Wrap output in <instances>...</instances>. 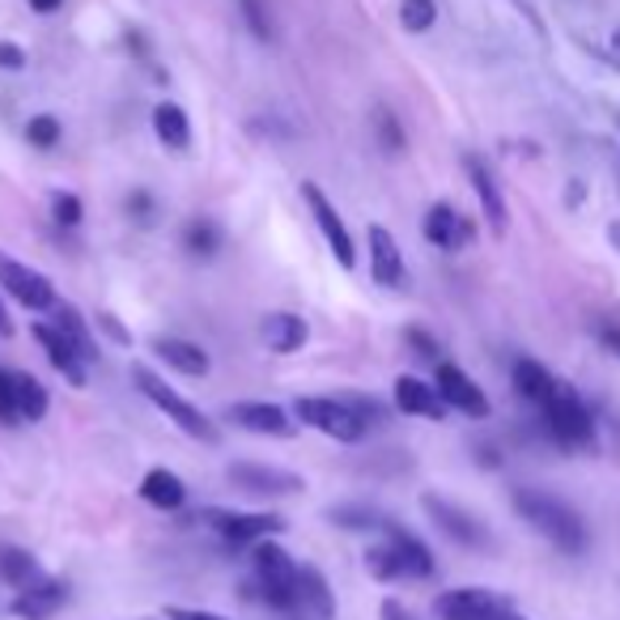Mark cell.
<instances>
[{"instance_id": "obj_47", "label": "cell", "mask_w": 620, "mask_h": 620, "mask_svg": "<svg viewBox=\"0 0 620 620\" xmlns=\"http://www.w3.org/2000/svg\"><path fill=\"white\" fill-rule=\"evenodd\" d=\"M60 4H64V0H30V9H34V13H56Z\"/></svg>"}, {"instance_id": "obj_43", "label": "cell", "mask_w": 620, "mask_h": 620, "mask_svg": "<svg viewBox=\"0 0 620 620\" xmlns=\"http://www.w3.org/2000/svg\"><path fill=\"white\" fill-rule=\"evenodd\" d=\"M599 344L612 353V358H620V323H599Z\"/></svg>"}, {"instance_id": "obj_6", "label": "cell", "mask_w": 620, "mask_h": 620, "mask_svg": "<svg viewBox=\"0 0 620 620\" xmlns=\"http://www.w3.org/2000/svg\"><path fill=\"white\" fill-rule=\"evenodd\" d=\"M196 523H209L213 531H221L230 544H242V549H251V544L272 540V536L286 531V519H281V514H263V510H251V514H242V510H200Z\"/></svg>"}, {"instance_id": "obj_28", "label": "cell", "mask_w": 620, "mask_h": 620, "mask_svg": "<svg viewBox=\"0 0 620 620\" xmlns=\"http://www.w3.org/2000/svg\"><path fill=\"white\" fill-rule=\"evenodd\" d=\"M51 310H56V328L69 336V344L77 349V353H81V358H86V361L102 358V349L94 344V336H90V328H86V319L77 314V307H69V302H56Z\"/></svg>"}, {"instance_id": "obj_10", "label": "cell", "mask_w": 620, "mask_h": 620, "mask_svg": "<svg viewBox=\"0 0 620 620\" xmlns=\"http://www.w3.org/2000/svg\"><path fill=\"white\" fill-rule=\"evenodd\" d=\"M433 387H438V396L447 400V408L472 417V421H484V417L493 412L489 396L480 391V382L472 379V374H463L459 366H451V361H438V366H433Z\"/></svg>"}, {"instance_id": "obj_11", "label": "cell", "mask_w": 620, "mask_h": 620, "mask_svg": "<svg viewBox=\"0 0 620 620\" xmlns=\"http://www.w3.org/2000/svg\"><path fill=\"white\" fill-rule=\"evenodd\" d=\"M421 510L430 514V523L438 527L442 536H451L454 544H463V549H484V544H489L484 523H480L477 514H468L463 506L438 498V493H426V498H421Z\"/></svg>"}, {"instance_id": "obj_23", "label": "cell", "mask_w": 620, "mask_h": 620, "mask_svg": "<svg viewBox=\"0 0 620 620\" xmlns=\"http://www.w3.org/2000/svg\"><path fill=\"white\" fill-rule=\"evenodd\" d=\"M153 353L167 361L170 370L188 374V379H204V374H209V353H204L200 344H191V340H179V336H158V340H153Z\"/></svg>"}, {"instance_id": "obj_50", "label": "cell", "mask_w": 620, "mask_h": 620, "mask_svg": "<svg viewBox=\"0 0 620 620\" xmlns=\"http://www.w3.org/2000/svg\"><path fill=\"white\" fill-rule=\"evenodd\" d=\"M608 242H612V247L620 251V221H612V226H608Z\"/></svg>"}, {"instance_id": "obj_9", "label": "cell", "mask_w": 620, "mask_h": 620, "mask_svg": "<svg viewBox=\"0 0 620 620\" xmlns=\"http://www.w3.org/2000/svg\"><path fill=\"white\" fill-rule=\"evenodd\" d=\"M226 480L242 489V493H256V498H289V493H302L307 480L289 468H272V463H230Z\"/></svg>"}, {"instance_id": "obj_16", "label": "cell", "mask_w": 620, "mask_h": 620, "mask_svg": "<svg viewBox=\"0 0 620 620\" xmlns=\"http://www.w3.org/2000/svg\"><path fill=\"white\" fill-rule=\"evenodd\" d=\"M366 239H370V272H374V281L387 289L404 286L408 281L404 251H400V242L391 239V230H387V226H370Z\"/></svg>"}, {"instance_id": "obj_8", "label": "cell", "mask_w": 620, "mask_h": 620, "mask_svg": "<svg viewBox=\"0 0 620 620\" xmlns=\"http://www.w3.org/2000/svg\"><path fill=\"white\" fill-rule=\"evenodd\" d=\"M0 289H4L13 302H22L26 310L56 307V286H51L48 277H43L39 268H30V263L4 256V251H0Z\"/></svg>"}, {"instance_id": "obj_12", "label": "cell", "mask_w": 620, "mask_h": 620, "mask_svg": "<svg viewBox=\"0 0 620 620\" xmlns=\"http://www.w3.org/2000/svg\"><path fill=\"white\" fill-rule=\"evenodd\" d=\"M421 234H426V242L438 247V251H468L472 239H477V221L463 217L454 204H447V200H438V204H430L426 221H421Z\"/></svg>"}, {"instance_id": "obj_19", "label": "cell", "mask_w": 620, "mask_h": 620, "mask_svg": "<svg viewBox=\"0 0 620 620\" xmlns=\"http://www.w3.org/2000/svg\"><path fill=\"white\" fill-rule=\"evenodd\" d=\"M387 531V549L396 552V561H400V573L404 578H430L433 573V552L426 549V540H417L412 531H404L400 523H382Z\"/></svg>"}, {"instance_id": "obj_13", "label": "cell", "mask_w": 620, "mask_h": 620, "mask_svg": "<svg viewBox=\"0 0 620 620\" xmlns=\"http://www.w3.org/2000/svg\"><path fill=\"white\" fill-rule=\"evenodd\" d=\"M510 599L493 596L484 587H454L433 599V617L438 620H493Z\"/></svg>"}, {"instance_id": "obj_14", "label": "cell", "mask_w": 620, "mask_h": 620, "mask_svg": "<svg viewBox=\"0 0 620 620\" xmlns=\"http://www.w3.org/2000/svg\"><path fill=\"white\" fill-rule=\"evenodd\" d=\"M226 417L247 433H263V438H289L298 417L286 412L281 404H268V400H239V404L226 408Z\"/></svg>"}, {"instance_id": "obj_7", "label": "cell", "mask_w": 620, "mask_h": 620, "mask_svg": "<svg viewBox=\"0 0 620 620\" xmlns=\"http://www.w3.org/2000/svg\"><path fill=\"white\" fill-rule=\"evenodd\" d=\"M302 200L310 204V217H314V226H319V234L328 242V251L336 256L340 268H353L358 263V247H353V234H349V226H344V217L336 213V204L323 196L319 183H302Z\"/></svg>"}, {"instance_id": "obj_32", "label": "cell", "mask_w": 620, "mask_h": 620, "mask_svg": "<svg viewBox=\"0 0 620 620\" xmlns=\"http://www.w3.org/2000/svg\"><path fill=\"white\" fill-rule=\"evenodd\" d=\"M433 22H438V4L433 0H404L400 4V26L408 34H426V30H433Z\"/></svg>"}, {"instance_id": "obj_38", "label": "cell", "mask_w": 620, "mask_h": 620, "mask_svg": "<svg viewBox=\"0 0 620 620\" xmlns=\"http://www.w3.org/2000/svg\"><path fill=\"white\" fill-rule=\"evenodd\" d=\"M0 426H22L18 417V396H13V374L0 370Z\"/></svg>"}, {"instance_id": "obj_3", "label": "cell", "mask_w": 620, "mask_h": 620, "mask_svg": "<svg viewBox=\"0 0 620 620\" xmlns=\"http://www.w3.org/2000/svg\"><path fill=\"white\" fill-rule=\"evenodd\" d=\"M132 382H137V391H141L144 400H149L153 408H162V412H167V421H174V426L188 433V438H196V442H209V447L221 438L213 421L191 404V400H183L174 387H167V379H158L144 361H132Z\"/></svg>"}, {"instance_id": "obj_26", "label": "cell", "mask_w": 620, "mask_h": 620, "mask_svg": "<svg viewBox=\"0 0 620 620\" xmlns=\"http://www.w3.org/2000/svg\"><path fill=\"white\" fill-rule=\"evenodd\" d=\"M153 132L167 149H188L191 144V120L179 102H158L153 107Z\"/></svg>"}, {"instance_id": "obj_51", "label": "cell", "mask_w": 620, "mask_h": 620, "mask_svg": "<svg viewBox=\"0 0 620 620\" xmlns=\"http://www.w3.org/2000/svg\"><path fill=\"white\" fill-rule=\"evenodd\" d=\"M612 51L620 56V30H612Z\"/></svg>"}, {"instance_id": "obj_42", "label": "cell", "mask_w": 620, "mask_h": 620, "mask_svg": "<svg viewBox=\"0 0 620 620\" xmlns=\"http://www.w3.org/2000/svg\"><path fill=\"white\" fill-rule=\"evenodd\" d=\"M0 69H9V72L26 69V51L18 48V43H9V39H0Z\"/></svg>"}, {"instance_id": "obj_18", "label": "cell", "mask_w": 620, "mask_h": 620, "mask_svg": "<svg viewBox=\"0 0 620 620\" xmlns=\"http://www.w3.org/2000/svg\"><path fill=\"white\" fill-rule=\"evenodd\" d=\"M396 408L408 417H421V421H447V400L438 396L433 382H421L417 374H400L396 379Z\"/></svg>"}, {"instance_id": "obj_35", "label": "cell", "mask_w": 620, "mask_h": 620, "mask_svg": "<svg viewBox=\"0 0 620 620\" xmlns=\"http://www.w3.org/2000/svg\"><path fill=\"white\" fill-rule=\"evenodd\" d=\"M26 141L34 144V149H56L60 144V120L56 116H34V120L26 123Z\"/></svg>"}, {"instance_id": "obj_39", "label": "cell", "mask_w": 620, "mask_h": 620, "mask_svg": "<svg viewBox=\"0 0 620 620\" xmlns=\"http://www.w3.org/2000/svg\"><path fill=\"white\" fill-rule=\"evenodd\" d=\"M344 404L353 408L361 421H366V430H370V426H387V408H382L379 400H370V396H349Z\"/></svg>"}, {"instance_id": "obj_46", "label": "cell", "mask_w": 620, "mask_h": 620, "mask_svg": "<svg viewBox=\"0 0 620 620\" xmlns=\"http://www.w3.org/2000/svg\"><path fill=\"white\" fill-rule=\"evenodd\" d=\"M382 620H417L400 599H382Z\"/></svg>"}, {"instance_id": "obj_15", "label": "cell", "mask_w": 620, "mask_h": 620, "mask_svg": "<svg viewBox=\"0 0 620 620\" xmlns=\"http://www.w3.org/2000/svg\"><path fill=\"white\" fill-rule=\"evenodd\" d=\"M463 170H468V179H472V191H477L480 213H484V221H489V230H493L498 239H506L510 209H506V196H501L493 170L484 167V158H477V153H468V158H463Z\"/></svg>"}, {"instance_id": "obj_36", "label": "cell", "mask_w": 620, "mask_h": 620, "mask_svg": "<svg viewBox=\"0 0 620 620\" xmlns=\"http://www.w3.org/2000/svg\"><path fill=\"white\" fill-rule=\"evenodd\" d=\"M374 128H379V141L387 153H400V149H404V128H400V120H396L387 107L374 111Z\"/></svg>"}, {"instance_id": "obj_25", "label": "cell", "mask_w": 620, "mask_h": 620, "mask_svg": "<svg viewBox=\"0 0 620 620\" xmlns=\"http://www.w3.org/2000/svg\"><path fill=\"white\" fill-rule=\"evenodd\" d=\"M510 379H514V391H519V400H527V404H544L552 396V387H557V379H552L549 370L540 366V361L531 358H519L514 361V370H510Z\"/></svg>"}, {"instance_id": "obj_48", "label": "cell", "mask_w": 620, "mask_h": 620, "mask_svg": "<svg viewBox=\"0 0 620 620\" xmlns=\"http://www.w3.org/2000/svg\"><path fill=\"white\" fill-rule=\"evenodd\" d=\"M9 336H13V319H9V310L0 302V340H9Z\"/></svg>"}, {"instance_id": "obj_1", "label": "cell", "mask_w": 620, "mask_h": 620, "mask_svg": "<svg viewBox=\"0 0 620 620\" xmlns=\"http://www.w3.org/2000/svg\"><path fill=\"white\" fill-rule=\"evenodd\" d=\"M514 510L523 514V523H531L549 540L552 549L570 552V557L587 552V523L561 498L540 493V489H514Z\"/></svg>"}, {"instance_id": "obj_29", "label": "cell", "mask_w": 620, "mask_h": 620, "mask_svg": "<svg viewBox=\"0 0 620 620\" xmlns=\"http://www.w3.org/2000/svg\"><path fill=\"white\" fill-rule=\"evenodd\" d=\"M13 396H18V417H22V421L34 426V421L48 417V408H51L48 387L34 379V374H13Z\"/></svg>"}, {"instance_id": "obj_30", "label": "cell", "mask_w": 620, "mask_h": 620, "mask_svg": "<svg viewBox=\"0 0 620 620\" xmlns=\"http://www.w3.org/2000/svg\"><path fill=\"white\" fill-rule=\"evenodd\" d=\"M183 251L196 256V260H213L221 251V226L213 217H191L188 230H183Z\"/></svg>"}, {"instance_id": "obj_52", "label": "cell", "mask_w": 620, "mask_h": 620, "mask_svg": "<svg viewBox=\"0 0 620 620\" xmlns=\"http://www.w3.org/2000/svg\"><path fill=\"white\" fill-rule=\"evenodd\" d=\"M617 128H620V116H617Z\"/></svg>"}, {"instance_id": "obj_20", "label": "cell", "mask_w": 620, "mask_h": 620, "mask_svg": "<svg viewBox=\"0 0 620 620\" xmlns=\"http://www.w3.org/2000/svg\"><path fill=\"white\" fill-rule=\"evenodd\" d=\"M30 332H34V340L43 344V353H48L51 366H56V370H60L72 387H86V358L72 349L69 336L60 332V328H48V323H34Z\"/></svg>"}, {"instance_id": "obj_4", "label": "cell", "mask_w": 620, "mask_h": 620, "mask_svg": "<svg viewBox=\"0 0 620 620\" xmlns=\"http://www.w3.org/2000/svg\"><path fill=\"white\" fill-rule=\"evenodd\" d=\"M251 566L260 578L263 603L281 608V612H298V561L277 540H260V544H251Z\"/></svg>"}, {"instance_id": "obj_45", "label": "cell", "mask_w": 620, "mask_h": 620, "mask_svg": "<svg viewBox=\"0 0 620 620\" xmlns=\"http://www.w3.org/2000/svg\"><path fill=\"white\" fill-rule=\"evenodd\" d=\"M167 620H226L217 612H200V608H167Z\"/></svg>"}, {"instance_id": "obj_41", "label": "cell", "mask_w": 620, "mask_h": 620, "mask_svg": "<svg viewBox=\"0 0 620 620\" xmlns=\"http://www.w3.org/2000/svg\"><path fill=\"white\" fill-rule=\"evenodd\" d=\"M128 213L137 217L141 226H149V221H153V196H149V191H132V196H128Z\"/></svg>"}, {"instance_id": "obj_33", "label": "cell", "mask_w": 620, "mask_h": 620, "mask_svg": "<svg viewBox=\"0 0 620 620\" xmlns=\"http://www.w3.org/2000/svg\"><path fill=\"white\" fill-rule=\"evenodd\" d=\"M366 570L374 573L379 582H404V573H400V561H396V552L387 549V544H374V549L366 552Z\"/></svg>"}, {"instance_id": "obj_31", "label": "cell", "mask_w": 620, "mask_h": 620, "mask_svg": "<svg viewBox=\"0 0 620 620\" xmlns=\"http://www.w3.org/2000/svg\"><path fill=\"white\" fill-rule=\"evenodd\" d=\"M328 519L336 527H344V531H382V519L374 506H361V501H344V506H332L328 510Z\"/></svg>"}, {"instance_id": "obj_44", "label": "cell", "mask_w": 620, "mask_h": 620, "mask_svg": "<svg viewBox=\"0 0 620 620\" xmlns=\"http://www.w3.org/2000/svg\"><path fill=\"white\" fill-rule=\"evenodd\" d=\"M98 328H107V336H111L116 344H132V336H128V332L120 328V319H116V314H107V310L98 314Z\"/></svg>"}, {"instance_id": "obj_27", "label": "cell", "mask_w": 620, "mask_h": 620, "mask_svg": "<svg viewBox=\"0 0 620 620\" xmlns=\"http://www.w3.org/2000/svg\"><path fill=\"white\" fill-rule=\"evenodd\" d=\"M43 578V570H39V561L30 557L26 549H0V582L4 587H13V591H26V587H34Z\"/></svg>"}, {"instance_id": "obj_2", "label": "cell", "mask_w": 620, "mask_h": 620, "mask_svg": "<svg viewBox=\"0 0 620 620\" xmlns=\"http://www.w3.org/2000/svg\"><path fill=\"white\" fill-rule=\"evenodd\" d=\"M540 417H544V430H549L557 447H566V451L596 447V417H591V408L582 404V396L573 391L570 382L557 379L552 396L540 404Z\"/></svg>"}, {"instance_id": "obj_21", "label": "cell", "mask_w": 620, "mask_h": 620, "mask_svg": "<svg viewBox=\"0 0 620 620\" xmlns=\"http://www.w3.org/2000/svg\"><path fill=\"white\" fill-rule=\"evenodd\" d=\"M260 336H263V344H268L272 353H298V349L307 344L310 328H307V319H302V314L272 310V314H263Z\"/></svg>"}, {"instance_id": "obj_37", "label": "cell", "mask_w": 620, "mask_h": 620, "mask_svg": "<svg viewBox=\"0 0 620 620\" xmlns=\"http://www.w3.org/2000/svg\"><path fill=\"white\" fill-rule=\"evenodd\" d=\"M51 217H56L60 226H81L86 209H81V200H77L72 191H56V196H51Z\"/></svg>"}, {"instance_id": "obj_5", "label": "cell", "mask_w": 620, "mask_h": 620, "mask_svg": "<svg viewBox=\"0 0 620 620\" xmlns=\"http://www.w3.org/2000/svg\"><path fill=\"white\" fill-rule=\"evenodd\" d=\"M293 417L310 426V430L328 433L336 442H358L366 433V421H361L353 408L344 400H323V396H298L293 400Z\"/></svg>"}, {"instance_id": "obj_40", "label": "cell", "mask_w": 620, "mask_h": 620, "mask_svg": "<svg viewBox=\"0 0 620 620\" xmlns=\"http://www.w3.org/2000/svg\"><path fill=\"white\" fill-rule=\"evenodd\" d=\"M404 340L412 344V349H417V358H426V361H433V366H438V353H442V349H438V340H433L430 332H421V328H408Z\"/></svg>"}, {"instance_id": "obj_49", "label": "cell", "mask_w": 620, "mask_h": 620, "mask_svg": "<svg viewBox=\"0 0 620 620\" xmlns=\"http://www.w3.org/2000/svg\"><path fill=\"white\" fill-rule=\"evenodd\" d=\"M493 620H527V617H523V612H514V608L506 603V608H501V612H498V617H493Z\"/></svg>"}, {"instance_id": "obj_22", "label": "cell", "mask_w": 620, "mask_h": 620, "mask_svg": "<svg viewBox=\"0 0 620 620\" xmlns=\"http://www.w3.org/2000/svg\"><path fill=\"white\" fill-rule=\"evenodd\" d=\"M298 612H307L314 620L336 617L332 587H328V578L314 570V566H298Z\"/></svg>"}, {"instance_id": "obj_24", "label": "cell", "mask_w": 620, "mask_h": 620, "mask_svg": "<svg viewBox=\"0 0 620 620\" xmlns=\"http://www.w3.org/2000/svg\"><path fill=\"white\" fill-rule=\"evenodd\" d=\"M141 498L149 506H158V510H179L188 501V484H183L179 472H170V468H149L141 480Z\"/></svg>"}, {"instance_id": "obj_17", "label": "cell", "mask_w": 620, "mask_h": 620, "mask_svg": "<svg viewBox=\"0 0 620 620\" xmlns=\"http://www.w3.org/2000/svg\"><path fill=\"white\" fill-rule=\"evenodd\" d=\"M64 603H69V587L56 582V578H39L34 587H26V591L13 596L9 612L18 620H51Z\"/></svg>"}, {"instance_id": "obj_34", "label": "cell", "mask_w": 620, "mask_h": 620, "mask_svg": "<svg viewBox=\"0 0 620 620\" xmlns=\"http://www.w3.org/2000/svg\"><path fill=\"white\" fill-rule=\"evenodd\" d=\"M242 18H247V30L260 39V43H268L272 39V13H268V0H239Z\"/></svg>"}]
</instances>
